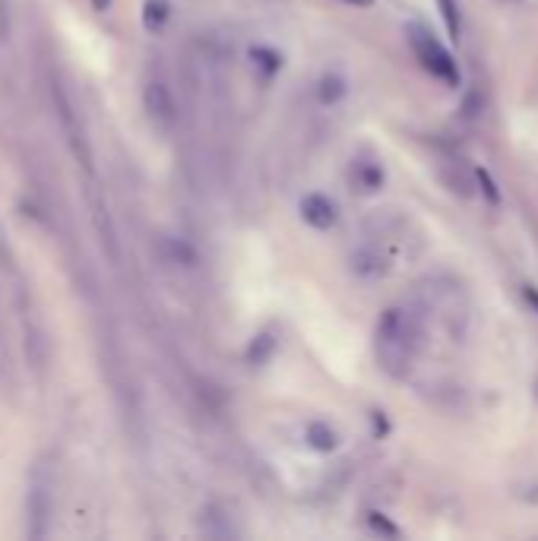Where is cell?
<instances>
[{
    "label": "cell",
    "mask_w": 538,
    "mask_h": 541,
    "mask_svg": "<svg viewBox=\"0 0 538 541\" xmlns=\"http://www.w3.org/2000/svg\"><path fill=\"white\" fill-rule=\"evenodd\" d=\"M421 336H425V330H421L418 311H412V307H387L374 336L377 361L383 371L393 377H406L421 349Z\"/></svg>",
    "instance_id": "1"
},
{
    "label": "cell",
    "mask_w": 538,
    "mask_h": 541,
    "mask_svg": "<svg viewBox=\"0 0 538 541\" xmlns=\"http://www.w3.org/2000/svg\"><path fill=\"white\" fill-rule=\"evenodd\" d=\"M29 535L32 538H48L54 523V472L42 459L35 462L32 478H29Z\"/></svg>",
    "instance_id": "2"
},
{
    "label": "cell",
    "mask_w": 538,
    "mask_h": 541,
    "mask_svg": "<svg viewBox=\"0 0 538 541\" xmlns=\"http://www.w3.org/2000/svg\"><path fill=\"white\" fill-rule=\"evenodd\" d=\"M409 42L418 54L421 67H425L431 76H437V80H444L450 86L459 83V70H456V61L447 54V48L437 42V38L425 29V26H409Z\"/></svg>",
    "instance_id": "3"
},
{
    "label": "cell",
    "mask_w": 538,
    "mask_h": 541,
    "mask_svg": "<svg viewBox=\"0 0 538 541\" xmlns=\"http://www.w3.org/2000/svg\"><path fill=\"white\" fill-rule=\"evenodd\" d=\"M143 105L149 111V118L162 124V127H171L178 121V108H175V95H171L168 83L159 80V76H152L146 80V89H143Z\"/></svg>",
    "instance_id": "4"
},
{
    "label": "cell",
    "mask_w": 538,
    "mask_h": 541,
    "mask_svg": "<svg viewBox=\"0 0 538 541\" xmlns=\"http://www.w3.org/2000/svg\"><path fill=\"white\" fill-rule=\"evenodd\" d=\"M301 219L317 231H330L339 222V209L330 197H323V193H307L301 200Z\"/></svg>",
    "instance_id": "5"
},
{
    "label": "cell",
    "mask_w": 538,
    "mask_h": 541,
    "mask_svg": "<svg viewBox=\"0 0 538 541\" xmlns=\"http://www.w3.org/2000/svg\"><path fill=\"white\" fill-rule=\"evenodd\" d=\"M352 273L358 279L374 282L380 276H387V257H383L380 250H374V247H361L352 254Z\"/></svg>",
    "instance_id": "6"
},
{
    "label": "cell",
    "mask_w": 538,
    "mask_h": 541,
    "mask_svg": "<svg viewBox=\"0 0 538 541\" xmlns=\"http://www.w3.org/2000/svg\"><path fill=\"white\" fill-rule=\"evenodd\" d=\"M307 447H314L320 453H333L339 447V434L330 428V424H323V421H314V424H307Z\"/></svg>",
    "instance_id": "7"
},
{
    "label": "cell",
    "mask_w": 538,
    "mask_h": 541,
    "mask_svg": "<svg viewBox=\"0 0 538 541\" xmlns=\"http://www.w3.org/2000/svg\"><path fill=\"white\" fill-rule=\"evenodd\" d=\"M168 16H171L168 0H146V4H143V26H146V32H152V35L165 29Z\"/></svg>",
    "instance_id": "8"
},
{
    "label": "cell",
    "mask_w": 538,
    "mask_h": 541,
    "mask_svg": "<svg viewBox=\"0 0 538 541\" xmlns=\"http://www.w3.org/2000/svg\"><path fill=\"white\" fill-rule=\"evenodd\" d=\"M162 250H165L168 263H175V266H194V263H197L194 247H190L187 241H178V238H165V241H162Z\"/></svg>",
    "instance_id": "9"
},
{
    "label": "cell",
    "mask_w": 538,
    "mask_h": 541,
    "mask_svg": "<svg viewBox=\"0 0 538 541\" xmlns=\"http://www.w3.org/2000/svg\"><path fill=\"white\" fill-rule=\"evenodd\" d=\"M345 95V80L342 76H323L320 80V86H317V99H320V105H336L339 99Z\"/></svg>",
    "instance_id": "10"
},
{
    "label": "cell",
    "mask_w": 538,
    "mask_h": 541,
    "mask_svg": "<svg viewBox=\"0 0 538 541\" xmlns=\"http://www.w3.org/2000/svg\"><path fill=\"white\" fill-rule=\"evenodd\" d=\"M251 57H254V67L266 70V76H276L282 70V57L276 51H269V48H254Z\"/></svg>",
    "instance_id": "11"
},
{
    "label": "cell",
    "mask_w": 538,
    "mask_h": 541,
    "mask_svg": "<svg viewBox=\"0 0 538 541\" xmlns=\"http://www.w3.org/2000/svg\"><path fill=\"white\" fill-rule=\"evenodd\" d=\"M276 349V342H273V336H260L254 345H251V352H247V361L251 364H263L266 361V355Z\"/></svg>",
    "instance_id": "12"
},
{
    "label": "cell",
    "mask_w": 538,
    "mask_h": 541,
    "mask_svg": "<svg viewBox=\"0 0 538 541\" xmlns=\"http://www.w3.org/2000/svg\"><path fill=\"white\" fill-rule=\"evenodd\" d=\"M440 13H444V19H447L450 35L459 38V16H456V4H453V0H440Z\"/></svg>",
    "instance_id": "13"
},
{
    "label": "cell",
    "mask_w": 538,
    "mask_h": 541,
    "mask_svg": "<svg viewBox=\"0 0 538 541\" xmlns=\"http://www.w3.org/2000/svg\"><path fill=\"white\" fill-rule=\"evenodd\" d=\"M478 181H482V190H485L488 203H497V200H501V193L494 190V181L488 178V171H482V168H478Z\"/></svg>",
    "instance_id": "14"
},
{
    "label": "cell",
    "mask_w": 538,
    "mask_h": 541,
    "mask_svg": "<svg viewBox=\"0 0 538 541\" xmlns=\"http://www.w3.org/2000/svg\"><path fill=\"white\" fill-rule=\"evenodd\" d=\"M371 523H374L380 532H390V535H396V529H393L390 523H383V519H380V513H371Z\"/></svg>",
    "instance_id": "15"
},
{
    "label": "cell",
    "mask_w": 538,
    "mask_h": 541,
    "mask_svg": "<svg viewBox=\"0 0 538 541\" xmlns=\"http://www.w3.org/2000/svg\"><path fill=\"white\" fill-rule=\"evenodd\" d=\"M342 4H349V7H371L374 0H342Z\"/></svg>",
    "instance_id": "16"
},
{
    "label": "cell",
    "mask_w": 538,
    "mask_h": 541,
    "mask_svg": "<svg viewBox=\"0 0 538 541\" xmlns=\"http://www.w3.org/2000/svg\"><path fill=\"white\" fill-rule=\"evenodd\" d=\"M526 298H529V304L538 311V292H535V288H526Z\"/></svg>",
    "instance_id": "17"
},
{
    "label": "cell",
    "mask_w": 538,
    "mask_h": 541,
    "mask_svg": "<svg viewBox=\"0 0 538 541\" xmlns=\"http://www.w3.org/2000/svg\"><path fill=\"white\" fill-rule=\"evenodd\" d=\"M108 4H111V0H92V7L99 10V13H105V10H108Z\"/></svg>",
    "instance_id": "18"
}]
</instances>
